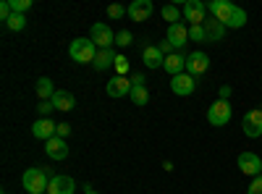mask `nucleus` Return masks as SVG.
Returning a JSON list of instances; mask_svg holds the SVG:
<instances>
[{
    "mask_svg": "<svg viewBox=\"0 0 262 194\" xmlns=\"http://www.w3.org/2000/svg\"><path fill=\"white\" fill-rule=\"evenodd\" d=\"M165 39L170 42L173 48H176V53H179V50H184V45L189 42V27H184L181 21H179V24H170V27H168Z\"/></svg>",
    "mask_w": 262,
    "mask_h": 194,
    "instance_id": "9b49d317",
    "label": "nucleus"
},
{
    "mask_svg": "<svg viewBox=\"0 0 262 194\" xmlns=\"http://www.w3.org/2000/svg\"><path fill=\"white\" fill-rule=\"evenodd\" d=\"M113 66H116V53H113V48H107V50H97L92 69H95V71H107V69H113Z\"/></svg>",
    "mask_w": 262,
    "mask_h": 194,
    "instance_id": "aec40b11",
    "label": "nucleus"
},
{
    "mask_svg": "<svg viewBox=\"0 0 262 194\" xmlns=\"http://www.w3.org/2000/svg\"><path fill=\"white\" fill-rule=\"evenodd\" d=\"M37 111H39V116H42V118H50V113L55 111V105H53L50 100H39V105H37Z\"/></svg>",
    "mask_w": 262,
    "mask_h": 194,
    "instance_id": "7c9ffc66",
    "label": "nucleus"
},
{
    "mask_svg": "<svg viewBox=\"0 0 262 194\" xmlns=\"http://www.w3.org/2000/svg\"><path fill=\"white\" fill-rule=\"evenodd\" d=\"M236 163H238V170H242L244 176H252V179L262 176V160H259L257 153H242Z\"/></svg>",
    "mask_w": 262,
    "mask_h": 194,
    "instance_id": "423d86ee",
    "label": "nucleus"
},
{
    "mask_svg": "<svg viewBox=\"0 0 262 194\" xmlns=\"http://www.w3.org/2000/svg\"><path fill=\"white\" fill-rule=\"evenodd\" d=\"M6 27L11 32H21V29H27V16H21V13H13L8 21H6Z\"/></svg>",
    "mask_w": 262,
    "mask_h": 194,
    "instance_id": "a878e982",
    "label": "nucleus"
},
{
    "mask_svg": "<svg viewBox=\"0 0 262 194\" xmlns=\"http://www.w3.org/2000/svg\"><path fill=\"white\" fill-rule=\"evenodd\" d=\"M8 3H11L13 13H21V16H24V13L32 8V0H8Z\"/></svg>",
    "mask_w": 262,
    "mask_h": 194,
    "instance_id": "bb28decb",
    "label": "nucleus"
},
{
    "mask_svg": "<svg viewBox=\"0 0 262 194\" xmlns=\"http://www.w3.org/2000/svg\"><path fill=\"white\" fill-rule=\"evenodd\" d=\"M242 27H247V11L236 6V11H233V16L228 18L226 29H242Z\"/></svg>",
    "mask_w": 262,
    "mask_h": 194,
    "instance_id": "b1692460",
    "label": "nucleus"
},
{
    "mask_svg": "<svg viewBox=\"0 0 262 194\" xmlns=\"http://www.w3.org/2000/svg\"><path fill=\"white\" fill-rule=\"evenodd\" d=\"M74 189H76V181L71 176H53L48 194H74Z\"/></svg>",
    "mask_w": 262,
    "mask_h": 194,
    "instance_id": "dca6fc26",
    "label": "nucleus"
},
{
    "mask_svg": "<svg viewBox=\"0 0 262 194\" xmlns=\"http://www.w3.org/2000/svg\"><path fill=\"white\" fill-rule=\"evenodd\" d=\"M163 18L168 21V27H170V24H179V21H181V11H179V6H173V3L163 6Z\"/></svg>",
    "mask_w": 262,
    "mask_h": 194,
    "instance_id": "393cba45",
    "label": "nucleus"
},
{
    "mask_svg": "<svg viewBox=\"0 0 262 194\" xmlns=\"http://www.w3.org/2000/svg\"><path fill=\"white\" fill-rule=\"evenodd\" d=\"M45 153L53 160H66L69 158V144H66V139H60V137H53V139L45 142Z\"/></svg>",
    "mask_w": 262,
    "mask_h": 194,
    "instance_id": "2eb2a0df",
    "label": "nucleus"
},
{
    "mask_svg": "<svg viewBox=\"0 0 262 194\" xmlns=\"http://www.w3.org/2000/svg\"><path fill=\"white\" fill-rule=\"evenodd\" d=\"M170 90H173V95H179V97H189V95H194V90H196V79L184 71V74H179V76L170 79Z\"/></svg>",
    "mask_w": 262,
    "mask_h": 194,
    "instance_id": "6e6552de",
    "label": "nucleus"
},
{
    "mask_svg": "<svg viewBox=\"0 0 262 194\" xmlns=\"http://www.w3.org/2000/svg\"><path fill=\"white\" fill-rule=\"evenodd\" d=\"M247 194H262V176H257V179H252V184H249V189H247Z\"/></svg>",
    "mask_w": 262,
    "mask_h": 194,
    "instance_id": "473e14b6",
    "label": "nucleus"
},
{
    "mask_svg": "<svg viewBox=\"0 0 262 194\" xmlns=\"http://www.w3.org/2000/svg\"><path fill=\"white\" fill-rule=\"evenodd\" d=\"M116 76H126L128 74V58L126 55H116Z\"/></svg>",
    "mask_w": 262,
    "mask_h": 194,
    "instance_id": "cd10ccee",
    "label": "nucleus"
},
{
    "mask_svg": "<svg viewBox=\"0 0 262 194\" xmlns=\"http://www.w3.org/2000/svg\"><path fill=\"white\" fill-rule=\"evenodd\" d=\"M152 11H155L152 0H134V3L128 6V16L134 18V21H147L152 16Z\"/></svg>",
    "mask_w": 262,
    "mask_h": 194,
    "instance_id": "f3484780",
    "label": "nucleus"
},
{
    "mask_svg": "<svg viewBox=\"0 0 262 194\" xmlns=\"http://www.w3.org/2000/svg\"><path fill=\"white\" fill-rule=\"evenodd\" d=\"M50 170L48 168H27L24 176H21V184L29 194H48V186H50Z\"/></svg>",
    "mask_w": 262,
    "mask_h": 194,
    "instance_id": "f257e3e1",
    "label": "nucleus"
},
{
    "mask_svg": "<svg viewBox=\"0 0 262 194\" xmlns=\"http://www.w3.org/2000/svg\"><path fill=\"white\" fill-rule=\"evenodd\" d=\"M131 79V84H144V76L142 74H134V76H128Z\"/></svg>",
    "mask_w": 262,
    "mask_h": 194,
    "instance_id": "c9c22d12",
    "label": "nucleus"
},
{
    "mask_svg": "<svg viewBox=\"0 0 262 194\" xmlns=\"http://www.w3.org/2000/svg\"><path fill=\"white\" fill-rule=\"evenodd\" d=\"M50 102L55 105V111H71V107L76 105L74 95H71V92H66V90H55V95H53Z\"/></svg>",
    "mask_w": 262,
    "mask_h": 194,
    "instance_id": "412c9836",
    "label": "nucleus"
},
{
    "mask_svg": "<svg viewBox=\"0 0 262 194\" xmlns=\"http://www.w3.org/2000/svg\"><path fill=\"white\" fill-rule=\"evenodd\" d=\"M53 95H55L53 81H50L48 76H39V79H37V97H39V100H53Z\"/></svg>",
    "mask_w": 262,
    "mask_h": 194,
    "instance_id": "4be33fe9",
    "label": "nucleus"
},
{
    "mask_svg": "<svg viewBox=\"0 0 262 194\" xmlns=\"http://www.w3.org/2000/svg\"><path fill=\"white\" fill-rule=\"evenodd\" d=\"M202 27H205V37H207V42H221L223 34H226V24H223V21H217L215 16H207Z\"/></svg>",
    "mask_w": 262,
    "mask_h": 194,
    "instance_id": "ddd939ff",
    "label": "nucleus"
},
{
    "mask_svg": "<svg viewBox=\"0 0 262 194\" xmlns=\"http://www.w3.org/2000/svg\"><path fill=\"white\" fill-rule=\"evenodd\" d=\"M242 128L249 139H259L262 137V111H247L244 113V121H242Z\"/></svg>",
    "mask_w": 262,
    "mask_h": 194,
    "instance_id": "0eeeda50",
    "label": "nucleus"
},
{
    "mask_svg": "<svg viewBox=\"0 0 262 194\" xmlns=\"http://www.w3.org/2000/svg\"><path fill=\"white\" fill-rule=\"evenodd\" d=\"M131 102H134V105H147L149 102V92H147V87H144V84H131Z\"/></svg>",
    "mask_w": 262,
    "mask_h": 194,
    "instance_id": "5701e85b",
    "label": "nucleus"
},
{
    "mask_svg": "<svg viewBox=\"0 0 262 194\" xmlns=\"http://www.w3.org/2000/svg\"><path fill=\"white\" fill-rule=\"evenodd\" d=\"M233 11H236V6L228 3V0H210L207 3V13L215 16L217 21H223V24H228V18L233 16Z\"/></svg>",
    "mask_w": 262,
    "mask_h": 194,
    "instance_id": "9d476101",
    "label": "nucleus"
},
{
    "mask_svg": "<svg viewBox=\"0 0 262 194\" xmlns=\"http://www.w3.org/2000/svg\"><path fill=\"white\" fill-rule=\"evenodd\" d=\"M163 71H168L170 79H173V76H179V74H184V71H186V55H184V53H173V55H168L165 63H163Z\"/></svg>",
    "mask_w": 262,
    "mask_h": 194,
    "instance_id": "a211bd4d",
    "label": "nucleus"
},
{
    "mask_svg": "<svg viewBox=\"0 0 262 194\" xmlns=\"http://www.w3.org/2000/svg\"><path fill=\"white\" fill-rule=\"evenodd\" d=\"M207 69H210V58H207L202 50H194V53L186 55V74H191L194 79L202 76Z\"/></svg>",
    "mask_w": 262,
    "mask_h": 194,
    "instance_id": "1a4fd4ad",
    "label": "nucleus"
},
{
    "mask_svg": "<svg viewBox=\"0 0 262 194\" xmlns=\"http://www.w3.org/2000/svg\"><path fill=\"white\" fill-rule=\"evenodd\" d=\"M84 194H100V191H95V189H92L90 184H86V186H84Z\"/></svg>",
    "mask_w": 262,
    "mask_h": 194,
    "instance_id": "e433bc0d",
    "label": "nucleus"
},
{
    "mask_svg": "<svg viewBox=\"0 0 262 194\" xmlns=\"http://www.w3.org/2000/svg\"><path fill=\"white\" fill-rule=\"evenodd\" d=\"M69 134H71V123H58V128H55V137L66 139Z\"/></svg>",
    "mask_w": 262,
    "mask_h": 194,
    "instance_id": "72a5a7b5",
    "label": "nucleus"
},
{
    "mask_svg": "<svg viewBox=\"0 0 262 194\" xmlns=\"http://www.w3.org/2000/svg\"><path fill=\"white\" fill-rule=\"evenodd\" d=\"M69 55L74 63H95L97 55V45L90 37H76L71 45H69Z\"/></svg>",
    "mask_w": 262,
    "mask_h": 194,
    "instance_id": "f03ea898",
    "label": "nucleus"
},
{
    "mask_svg": "<svg viewBox=\"0 0 262 194\" xmlns=\"http://www.w3.org/2000/svg\"><path fill=\"white\" fill-rule=\"evenodd\" d=\"M231 92H233V90L228 87V84H223V87L217 90V100H228V97H231Z\"/></svg>",
    "mask_w": 262,
    "mask_h": 194,
    "instance_id": "f704fd0d",
    "label": "nucleus"
},
{
    "mask_svg": "<svg viewBox=\"0 0 262 194\" xmlns=\"http://www.w3.org/2000/svg\"><path fill=\"white\" fill-rule=\"evenodd\" d=\"M55 128H58V123H53L50 118H37L34 126H32V134H34V139L48 142V139L55 137Z\"/></svg>",
    "mask_w": 262,
    "mask_h": 194,
    "instance_id": "f8f14e48",
    "label": "nucleus"
},
{
    "mask_svg": "<svg viewBox=\"0 0 262 194\" xmlns=\"http://www.w3.org/2000/svg\"><path fill=\"white\" fill-rule=\"evenodd\" d=\"M131 39H134V34H131L128 29H121V32L116 34V45H118V48H128Z\"/></svg>",
    "mask_w": 262,
    "mask_h": 194,
    "instance_id": "c85d7f7f",
    "label": "nucleus"
},
{
    "mask_svg": "<svg viewBox=\"0 0 262 194\" xmlns=\"http://www.w3.org/2000/svg\"><path fill=\"white\" fill-rule=\"evenodd\" d=\"M259 111H262V107H259Z\"/></svg>",
    "mask_w": 262,
    "mask_h": 194,
    "instance_id": "4c0bfd02",
    "label": "nucleus"
},
{
    "mask_svg": "<svg viewBox=\"0 0 262 194\" xmlns=\"http://www.w3.org/2000/svg\"><path fill=\"white\" fill-rule=\"evenodd\" d=\"M105 90L111 97H126V95H131V79L128 76H113L107 81Z\"/></svg>",
    "mask_w": 262,
    "mask_h": 194,
    "instance_id": "4468645a",
    "label": "nucleus"
},
{
    "mask_svg": "<svg viewBox=\"0 0 262 194\" xmlns=\"http://www.w3.org/2000/svg\"><path fill=\"white\" fill-rule=\"evenodd\" d=\"M231 116H233V111H231L228 100H215L207 107V123L210 126H226L231 121Z\"/></svg>",
    "mask_w": 262,
    "mask_h": 194,
    "instance_id": "7ed1b4c3",
    "label": "nucleus"
},
{
    "mask_svg": "<svg viewBox=\"0 0 262 194\" xmlns=\"http://www.w3.org/2000/svg\"><path fill=\"white\" fill-rule=\"evenodd\" d=\"M90 39L97 45V50H107L111 45H116V34L107 24H92L90 29Z\"/></svg>",
    "mask_w": 262,
    "mask_h": 194,
    "instance_id": "20e7f679",
    "label": "nucleus"
},
{
    "mask_svg": "<svg viewBox=\"0 0 262 194\" xmlns=\"http://www.w3.org/2000/svg\"><path fill=\"white\" fill-rule=\"evenodd\" d=\"M184 18L189 21L191 27L205 24V18H207V6L202 3V0H186V3H184Z\"/></svg>",
    "mask_w": 262,
    "mask_h": 194,
    "instance_id": "39448f33",
    "label": "nucleus"
},
{
    "mask_svg": "<svg viewBox=\"0 0 262 194\" xmlns=\"http://www.w3.org/2000/svg\"><path fill=\"white\" fill-rule=\"evenodd\" d=\"M142 60H144V66H147V69H160L163 63H165V55L160 53L158 45H147L144 53H142Z\"/></svg>",
    "mask_w": 262,
    "mask_h": 194,
    "instance_id": "6ab92c4d",
    "label": "nucleus"
},
{
    "mask_svg": "<svg viewBox=\"0 0 262 194\" xmlns=\"http://www.w3.org/2000/svg\"><path fill=\"white\" fill-rule=\"evenodd\" d=\"M126 13H128V8H123V6H118V3L107 6V16H111V18H123Z\"/></svg>",
    "mask_w": 262,
    "mask_h": 194,
    "instance_id": "2f4dec72",
    "label": "nucleus"
},
{
    "mask_svg": "<svg viewBox=\"0 0 262 194\" xmlns=\"http://www.w3.org/2000/svg\"><path fill=\"white\" fill-rule=\"evenodd\" d=\"M189 39H194V42H207L205 27H202V24H200V27H189Z\"/></svg>",
    "mask_w": 262,
    "mask_h": 194,
    "instance_id": "c756f323",
    "label": "nucleus"
}]
</instances>
